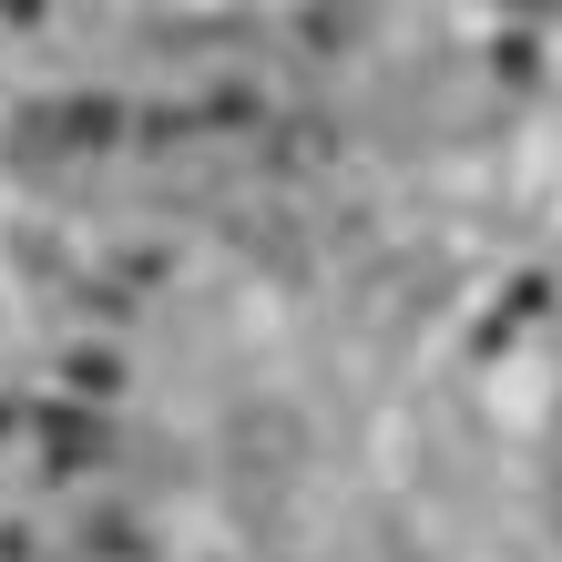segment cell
I'll return each instance as SVG.
<instances>
[{"instance_id": "7a4b0ae2", "label": "cell", "mask_w": 562, "mask_h": 562, "mask_svg": "<svg viewBox=\"0 0 562 562\" xmlns=\"http://www.w3.org/2000/svg\"><path fill=\"white\" fill-rule=\"evenodd\" d=\"M502 11H542V0H502Z\"/></svg>"}, {"instance_id": "6da1fadb", "label": "cell", "mask_w": 562, "mask_h": 562, "mask_svg": "<svg viewBox=\"0 0 562 562\" xmlns=\"http://www.w3.org/2000/svg\"><path fill=\"white\" fill-rule=\"evenodd\" d=\"M307 144L296 123V72L256 31H194L154 52V103H144V164L164 184H246Z\"/></svg>"}]
</instances>
